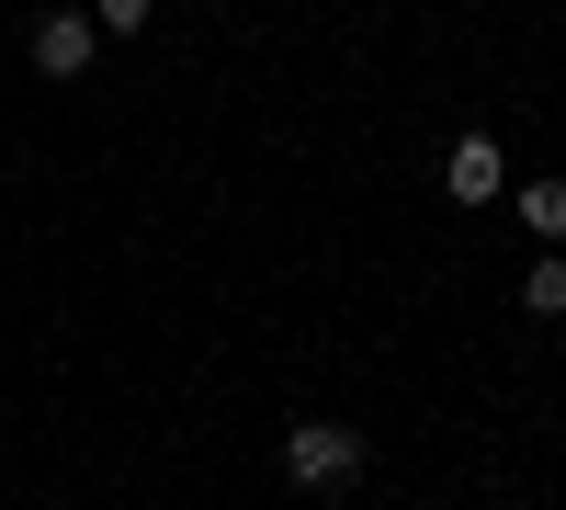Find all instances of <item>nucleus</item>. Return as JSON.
I'll return each mask as SVG.
<instances>
[{
  "instance_id": "f257e3e1",
  "label": "nucleus",
  "mask_w": 566,
  "mask_h": 510,
  "mask_svg": "<svg viewBox=\"0 0 566 510\" xmlns=\"http://www.w3.org/2000/svg\"><path fill=\"white\" fill-rule=\"evenodd\" d=\"M283 477H295V488H352V477H363V431L295 420V431H283Z\"/></svg>"
},
{
  "instance_id": "20e7f679",
  "label": "nucleus",
  "mask_w": 566,
  "mask_h": 510,
  "mask_svg": "<svg viewBox=\"0 0 566 510\" xmlns=\"http://www.w3.org/2000/svg\"><path fill=\"white\" fill-rule=\"evenodd\" d=\"M522 227H533V239H566V181H555V170L522 181Z\"/></svg>"
},
{
  "instance_id": "7ed1b4c3",
  "label": "nucleus",
  "mask_w": 566,
  "mask_h": 510,
  "mask_svg": "<svg viewBox=\"0 0 566 510\" xmlns=\"http://www.w3.org/2000/svg\"><path fill=\"white\" fill-rule=\"evenodd\" d=\"M499 181H510L499 136H453V159H442V194H453V205H499Z\"/></svg>"
},
{
  "instance_id": "423d86ee",
  "label": "nucleus",
  "mask_w": 566,
  "mask_h": 510,
  "mask_svg": "<svg viewBox=\"0 0 566 510\" xmlns=\"http://www.w3.org/2000/svg\"><path fill=\"white\" fill-rule=\"evenodd\" d=\"M148 12H159V0H91V23H103V34H148Z\"/></svg>"
},
{
  "instance_id": "39448f33",
  "label": "nucleus",
  "mask_w": 566,
  "mask_h": 510,
  "mask_svg": "<svg viewBox=\"0 0 566 510\" xmlns=\"http://www.w3.org/2000/svg\"><path fill=\"white\" fill-rule=\"evenodd\" d=\"M522 306H533V318H566V261H533V272H522Z\"/></svg>"
},
{
  "instance_id": "f03ea898",
  "label": "nucleus",
  "mask_w": 566,
  "mask_h": 510,
  "mask_svg": "<svg viewBox=\"0 0 566 510\" xmlns=\"http://www.w3.org/2000/svg\"><path fill=\"white\" fill-rule=\"evenodd\" d=\"M91 58H103V23H91V12H45L34 23V69L45 80H80Z\"/></svg>"
}]
</instances>
